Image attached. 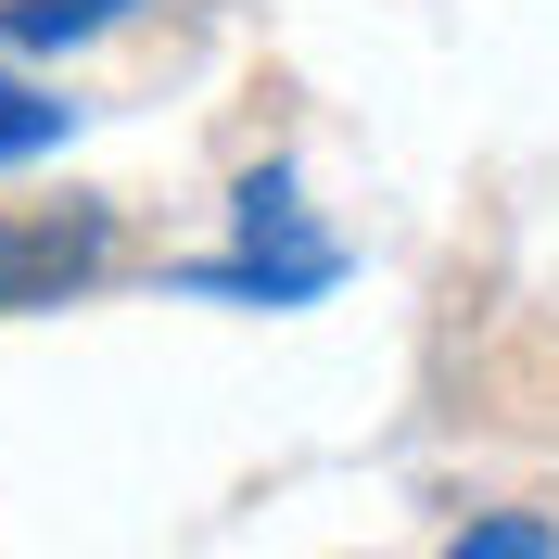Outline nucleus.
<instances>
[{"instance_id":"f257e3e1","label":"nucleus","mask_w":559,"mask_h":559,"mask_svg":"<svg viewBox=\"0 0 559 559\" xmlns=\"http://www.w3.org/2000/svg\"><path fill=\"white\" fill-rule=\"evenodd\" d=\"M344 280V242L331 229H306V204H293V166H254L242 178V254L229 267H191V293H242V306H318Z\"/></svg>"},{"instance_id":"f03ea898","label":"nucleus","mask_w":559,"mask_h":559,"mask_svg":"<svg viewBox=\"0 0 559 559\" xmlns=\"http://www.w3.org/2000/svg\"><path fill=\"white\" fill-rule=\"evenodd\" d=\"M103 267H115V204H90V191H64V204H13V216H0V318L64 306V293H90Z\"/></svg>"},{"instance_id":"7ed1b4c3","label":"nucleus","mask_w":559,"mask_h":559,"mask_svg":"<svg viewBox=\"0 0 559 559\" xmlns=\"http://www.w3.org/2000/svg\"><path fill=\"white\" fill-rule=\"evenodd\" d=\"M128 0H0V38L13 51H64V38H103Z\"/></svg>"},{"instance_id":"20e7f679","label":"nucleus","mask_w":559,"mask_h":559,"mask_svg":"<svg viewBox=\"0 0 559 559\" xmlns=\"http://www.w3.org/2000/svg\"><path fill=\"white\" fill-rule=\"evenodd\" d=\"M64 128H76V103H51V90H13V76H0V166H26V153H51Z\"/></svg>"},{"instance_id":"39448f33","label":"nucleus","mask_w":559,"mask_h":559,"mask_svg":"<svg viewBox=\"0 0 559 559\" xmlns=\"http://www.w3.org/2000/svg\"><path fill=\"white\" fill-rule=\"evenodd\" d=\"M457 559H559V522H457Z\"/></svg>"}]
</instances>
